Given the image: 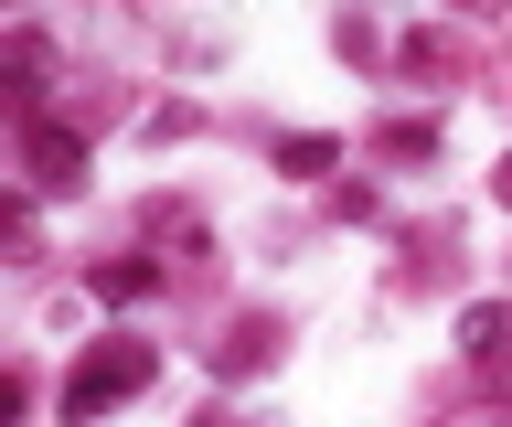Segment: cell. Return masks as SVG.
I'll list each match as a JSON object with an SVG mask.
<instances>
[{"instance_id":"obj_1","label":"cell","mask_w":512,"mask_h":427,"mask_svg":"<svg viewBox=\"0 0 512 427\" xmlns=\"http://www.w3.org/2000/svg\"><path fill=\"white\" fill-rule=\"evenodd\" d=\"M139 385H150V342H107V353H86L64 374V417L86 427V417H107L118 395H139Z\"/></svg>"},{"instance_id":"obj_2","label":"cell","mask_w":512,"mask_h":427,"mask_svg":"<svg viewBox=\"0 0 512 427\" xmlns=\"http://www.w3.org/2000/svg\"><path fill=\"white\" fill-rule=\"evenodd\" d=\"M22 161H32V182H54V193H64V182H75V171H86V139H75V129H54V118H32V139H22Z\"/></svg>"},{"instance_id":"obj_3","label":"cell","mask_w":512,"mask_h":427,"mask_svg":"<svg viewBox=\"0 0 512 427\" xmlns=\"http://www.w3.org/2000/svg\"><path fill=\"white\" fill-rule=\"evenodd\" d=\"M160 289V267L150 257H118V267H96V299H150Z\"/></svg>"},{"instance_id":"obj_4","label":"cell","mask_w":512,"mask_h":427,"mask_svg":"<svg viewBox=\"0 0 512 427\" xmlns=\"http://www.w3.org/2000/svg\"><path fill=\"white\" fill-rule=\"evenodd\" d=\"M459 342H470V353L491 363V353H502V342H512V310H470V321H459Z\"/></svg>"},{"instance_id":"obj_5","label":"cell","mask_w":512,"mask_h":427,"mask_svg":"<svg viewBox=\"0 0 512 427\" xmlns=\"http://www.w3.org/2000/svg\"><path fill=\"white\" fill-rule=\"evenodd\" d=\"M491 193H502V203H512V161H502V171H491Z\"/></svg>"}]
</instances>
